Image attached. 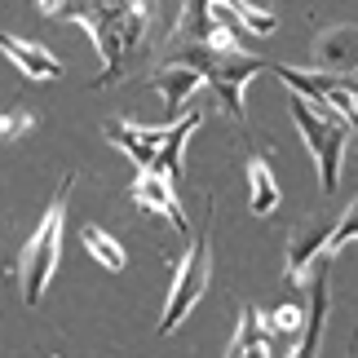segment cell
<instances>
[{"mask_svg":"<svg viewBox=\"0 0 358 358\" xmlns=\"http://www.w3.org/2000/svg\"><path fill=\"white\" fill-rule=\"evenodd\" d=\"M287 106H292L296 129H301V137H306L314 164H319V186H323V195H332L336 182H341V164H345V146H350L354 124H350V120H323V115H314L310 102L301 98V93H292V102H287Z\"/></svg>","mask_w":358,"mask_h":358,"instance_id":"cell-5","label":"cell"},{"mask_svg":"<svg viewBox=\"0 0 358 358\" xmlns=\"http://www.w3.org/2000/svg\"><path fill=\"white\" fill-rule=\"evenodd\" d=\"M270 71L306 102H327L354 124V76H332V71H314V66L301 71V66H279V62H270Z\"/></svg>","mask_w":358,"mask_h":358,"instance_id":"cell-6","label":"cell"},{"mask_svg":"<svg viewBox=\"0 0 358 358\" xmlns=\"http://www.w3.org/2000/svg\"><path fill=\"white\" fill-rule=\"evenodd\" d=\"M314 71H332V76H354V62H358V27L354 22H336L327 31L314 36Z\"/></svg>","mask_w":358,"mask_h":358,"instance_id":"cell-9","label":"cell"},{"mask_svg":"<svg viewBox=\"0 0 358 358\" xmlns=\"http://www.w3.org/2000/svg\"><path fill=\"white\" fill-rule=\"evenodd\" d=\"M36 129V111L31 106H22V102H13L5 115H0V142H18L22 133H31Z\"/></svg>","mask_w":358,"mask_h":358,"instance_id":"cell-19","label":"cell"},{"mask_svg":"<svg viewBox=\"0 0 358 358\" xmlns=\"http://www.w3.org/2000/svg\"><path fill=\"white\" fill-rule=\"evenodd\" d=\"M0 53L18 66L27 80H58L62 76V62L58 53H49L45 45H31V40H18V36H0Z\"/></svg>","mask_w":358,"mask_h":358,"instance_id":"cell-11","label":"cell"},{"mask_svg":"<svg viewBox=\"0 0 358 358\" xmlns=\"http://www.w3.org/2000/svg\"><path fill=\"white\" fill-rule=\"evenodd\" d=\"M354 230H358V203H350V208L345 213H341L336 217V222H332V230H327V243H323V252H341V248H345L350 239H354Z\"/></svg>","mask_w":358,"mask_h":358,"instance_id":"cell-20","label":"cell"},{"mask_svg":"<svg viewBox=\"0 0 358 358\" xmlns=\"http://www.w3.org/2000/svg\"><path fill=\"white\" fill-rule=\"evenodd\" d=\"M226 354H235V358H243V354H270L266 323H261V310L257 306H239V327H235V336H230Z\"/></svg>","mask_w":358,"mask_h":358,"instance_id":"cell-17","label":"cell"},{"mask_svg":"<svg viewBox=\"0 0 358 358\" xmlns=\"http://www.w3.org/2000/svg\"><path fill=\"white\" fill-rule=\"evenodd\" d=\"M261 323H266V345L270 354H292L296 350V341H301V323H306V310L296 306V301H287V306L279 310H270V314H261Z\"/></svg>","mask_w":358,"mask_h":358,"instance_id":"cell-16","label":"cell"},{"mask_svg":"<svg viewBox=\"0 0 358 358\" xmlns=\"http://www.w3.org/2000/svg\"><path fill=\"white\" fill-rule=\"evenodd\" d=\"M248 208H252V217H270L279 208V182H274V169L261 150L248 155Z\"/></svg>","mask_w":358,"mask_h":358,"instance_id":"cell-15","label":"cell"},{"mask_svg":"<svg viewBox=\"0 0 358 358\" xmlns=\"http://www.w3.org/2000/svg\"><path fill=\"white\" fill-rule=\"evenodd\" d=\"M80 243H85V248H89V257H93V261H102V266L111 270V274H120L124 266H129V252H124V243L111 235V230H102V226H93V222L80 230Z\"/></svg>","mask_w":358,"mask_h":358,"instance_id":"cell-18","label":"cell"},{"mask_svg":"<svg viewBox=\"0 0 358 358\" xmlns=\"http://www.w3.org/2000/svg\"><path fill=\"white\" fill-rule=\"evenodd\" d=\"M159 62L199 71L203 85L217 89V98H222V106H226L230 120H243V85L257 71H270L266 58H252V53H243L239 45L222 49V45H208V40H182V36H169Z\"/></svg>","mask_w":358,"mask_h":358,"instance_id":"cell-2","label":"cell"},{"mask_svg":"<svg viewBox=\"0 0 358 358\" xmlns=\"http://www.w3.org/2000/svg\"><path fill=\"white\" fill-rule=\"evenodd\" d=\"M208 283H213V217L190 235V248H186L182 266L173 274L169 301H164V319H159V336H173L182 327V319L203 301Z\"/></svg>","mask_w":358,"mask_h":358,"instance_id":"cell-4","label":"cell"},{"mask_svg":"<svg viewBox=\"0 0 358 358\" xmlns=\"http://www.w3.org/2000/svg\"><path fill=\"white\" fill-rule=\"evenodd\" d=\"M150 89L164 98V106H169V124L182 115V106H186V98L195 93L203 80H199V71H190V66H173V62H159L155 71H150V80H146Z\"/></svg>","mask_w":358,"mask_h":358,"instance_id":"cell-12","label":"cell"},{"mask_svg":"<svg viewBox=\"0 0 358 358\" xmlns=\"http://www.w3.org/2000/svg\"><path fill=\"white\" fill-rule=\"evenodd\" d=\"M71 186H76V173H62L58 186H53L49 208L40 213L36 230L27 235L22 252H18L13 279H18V292H22L27 306H40V296H45L53 270H58V261H62V226H66V199H71Z\"/></svg>","mask_w":358,"mask_h":358,"instance_id":"cell-3","label":"cell"},{"mask_svg":"<svg viewBox=\"0 0 358 358\" xmlns=\"http://www.w3.org/2000/svg\"><path fill=\"white\" fill-rule=\"evenodd\" d=\"M332 252H319L306 266V274H301V283H306V292H310V306H306V323H301V341H296V350L292 354H314L319 350V341H323V323H327V306H332Z\"/></svg>","mask_w":358,"mask_h":358,"instance_id":"cell-7","label":"cell"},{"mask_svg":"<svg viewBox=\"0 0 358 358\" xmlns=\"http://www.w3.org/2000/svg\"><path fill=\"white\" fill-rule=\"evenodd\" d=\"M327 230H332V222H310V226H296V230H292V239H287V266H283V274H287L292 283H301L306 266L323 252Z\"/></svg>","mask_w":358,"mask_h":358,"instance_id":"cell-14","label":"cell"},{"mask_svg":"<svg viewBox=\"0 0 358 358\" xmlns=\"http://www.w3.org/2000/svg\"><path fill=\"white\" fill-rule=\"evenodd\" d=\"M199 124H203V115H199V111H186V115H177V120L169 124V133H164L159 150H155V164H150V169H155V173H164L173 186H177V177H182V150H186V137L195 133Z\"/></svg>","mask_w":358,"mask_h":358,"instance_id":"cell-13","label":"cell"},{"mask_svg":"<svg viewBox=\"0 0 358 358\" xmlns=\"http://www.w3.org/2000/svg\"><path fill=\"white\" fill-rule=\"evenodd\" d=\"M129 199L137 203V208H146V213L164 217V222H169L173 230L190 235V222H186L182 203H177V190H173V182H169L164 173H155V169H137L133 186H129Z\"/></svg>","mask_w":358,"mask_h":358,"instance_id":"cell-8","label":"cell"},{"mask_svg":"<svg viewBox=\"0 0 358 358\" xmlns=\"http://www.w3.org/2000/svg\"><path fill=\"white\" fill-rule=\"evenodd\" d=\"M36 9L45 18L89 27L93 45L102 53V76L93 80V89L120 85L129 71V58H137L150 40L146 0H36Z\"/></svg>","mask_w":358,"mask_h":358,"instance_id":"cell-1","label":"cell"},{"mask_svg":"<svg viewBox=\"0 0 358 358\" xmlns=\"http://www.w3.org/2000/svg\"><path fill=\"white\" fill-rule=\"evenodd\" d=\"M164 133H169V124L146 129V124H133V120H102V137L111 146H120L137 169H150V164H155V150L164 142Z\"/></svg>","mask_w":358,"mask_h":358,"instance_id":"cell-10","label":"cell"}]
</instances>
